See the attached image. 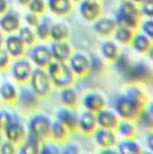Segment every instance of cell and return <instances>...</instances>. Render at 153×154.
<instances>
[{
    "mask_svg": "<svg viewBox=\"0 0 153 154\" xmlns=\"http://www.w3.org/2000/svg\"><path fill=\"white\" fill-rule=\"evenodd\" d=\"M139 10L140 14L144 16V17H148L149 19H152L153 17V0H145L144 2L140 4Z\"/></svg>",
    "mask_w": 153,
    "mask_h": 154,
    "instance_id": "cell-42",
    "label": "cell"
},
{
    "mask_svg": "<svg viewBox=\"0 0 153 154\" xmlns=\"http://www.w3.org/2000/svg\"><path fill=\"white\" fill-rule=\"evenodd\" d=\"M79 12L86 21L93 22L101 17L102 7L95 0H82L79 5Z\"/></svg>",
    "mask_w": 153,
    "mask_h": 154,
    "instance_id": "cell-13",
    "label": "cell"
},
{
    "mask_svg": "<svg viewBox=\"0 0 153 154\" xmlns=\"http://www.w3.org/2000/svg\"><path fill=\"white\" fill-rule=\"evenodd\" d=\"M0 105H1V99H0Z\"/></svg>",
    "mask_w": 153,
    "mask_h": 154,
    "instance_id": "cell-56",
    "label": "cell"
},
{
    "mask_svg": "<svg viewBox=\"0 0 153 154\" xmlns=\"http://www.w3.org/2000/svg\"><path fill=\"white\" fill-rule=\"evenodd\" d=\"M60 153L62 154H79L80 153V149L76 144H64L62 147H60Z\"/></svg>",
    "mask_w": 153,
    "mask_h": 154,
    "instance_id": "cell-47",
    "label": "cell"
},
{
    "mask_svg": "<svg viewBox=\"0 0 153 154\" xmlns=\"http://www.w3.org/2000/svg\"><path fill=\"white\" fill-rule=\"evenodd\" d=\"M14 114L6 109H0V130H4L14 120Z\"/></svg>",
    "mask_w": 153,
    "mask_h": 154,
    "instance_id": "cell-40",
    "label": "cell"
},
{
    "mask_svg": "<svg viewBox=\"0 0 153 154\" xmlns=\"http://www.w3.org/2000/svg\"><path fill=\"white\" fill-rule=\"evenodd\" d=\"M28 8L30 12H33L36 14H43L47 8V4L45 0H30L28 5Z\"/></svg>",
    "mask_w": 153,
    "mask_h": 154,
    "instance_id": "cell-39",
    "label": "cell"
},
{
    "mask_svg": "<svg viewBox=\"0 0 153 154\" xmlns=\"http://www.w3.org/2000/svg\"><path fill=\"white\" fill-rule=\"evenodd\" d=\"M4 141V132H2V130H0V143Z\"/></svg>",
    "mask_w": 153,
    "mask_h": 154,
    "instance_id": "cell-54",
    "label": "cell"
},
{
    "mask_svg": "<svg viewBox=\"0 0 153 154\" xmlns=\"http://www.w3.org/2000/svg\"><path fill=\"white\" fill-rule=\"evenodd\" d=\"M4 40H5L4 32L1 31V29H0V47H2V45H4Z\"/></svg>",
    "mask_w": 153,
    "mask_h": 154,
    "instance_id": "cell-52",
    "label": "cell"
},
{
    "mask_svg": "<svg viewBox=\"0 0 153 154\" xmlns=\"http://www.w3.org/2000/svg\"><path fill=\"white\" fill-rule=\"evenodd\" d=\"M69 130L67 129L64 124L60 122L59 120H55L51 123V128H50V139L56 141L57 143H63L66 142L69 135Z\"/></svg>",
    "mask_w": 153,
    "mask_h": 154,
    "instance_id": "cell-29",
    "label": "cell"
},
{
    "mask_svg": "<svg viewBox=\"0 0 153 154\" xmlns=\"http://www.w3.org/2000/svg\"><path fill=\"white\" fill-rule=\"evenodd\" d=\"M69 67L74 75L84 77L90 73V59L82 52H74L69 58Z\"/></svg>",
    "mask_w": 153,
    "mask_h": 154,
    "instance_id": "cell-11",
    "label": "cell"
},
{
    "mask_svg": "<svg viewBox=\"0 0 153 154\" xmlns=\"http://www.w3.org/2000/svg\"><path fill=\"white\" fill-rule=\"evenodd\" d=\"M21 108L24 110L35 109L39 103V97L36 94L31 88L26 84H20L18 88L17 102Z\"/></svg>",
    "mask_w": 153,
    "mask_h": 154,
    "instance_id": "cell-10",
    "label": "cell"
},
{
    "mask_svg": "<svg viewBox=\"0 0 153 154\" xmlns=\"http://www.w3.org/2000/svg\"><path fill=\"white\" fill-rule=\"evenodd\" d=\"M144 141H145V146L149 149L150 152H152L153 151V134L151 131H149V132L146 133L145 137H144Z\"/></svg>",
    "mask_w": 153,
    "mask_h": 154,
    "instance_id": "cell-48",
    "label": "cell"
},
{
    "mask_svg": "<svg viewBox=\"0 0 153 154\" xmlns=\"http://www.w3.org/2000/svg\"><path fill=\"white\" fill-rule=\"evenodd\" d=\"M0 153L1 154H14L17 153V145L8 140H4L0 143Z\"/></svg>",
    "mask_w": 153,
    "mask_h": 154,
    "instance_id": "cell-44",
    "label": "cell"
},
{
    "mask_svg": "<svg viewBox=\"0 0 153 154\" xmlns=\"http://www.w3.org/2000/svg\"><path fill=\"white\" fill-rule=\"evenodd\" d=\"M117 151L113 147H108V149H101L100 154H115Z\"/></svg>",
    "mask_w": 153,
    "mask_h": 154,
    "instance_id": "cell-50",
    "label": "cell"
},
{
    "mask_svg": "<svg viewBox=\"0 0 153 154\" xmlns=\"http://www.w3.org/2000/svg\"><path fill=\"white\" fill-rule=\"evenodd\" d=\"M23 19H24V21H26L27 26L31 27V28H35L36 26L38 25L39 20H40V18H39L38 14H33V12H30V11H29L28 14H26Z\"/></svg>",
    "mask_w": 153,
    "mask_h": 154,
    "instance_id": "cell-46",
    "label": "cell"
},
{
    "mask_svg": "<svg viewBox=\"0 0 153 154\" xmlns=\"http://www.w3.org/2000/svg\"><path fill=\"white\" fill-rule=\"evenodd\" d=\"M24 54L36 67L43 68V69L47 68V66L53 60L51 51H50V47L45 43L32 45L26 50Z\"/></svg>",
    "mask_w": 153,
    "mask_h": 154,
    "instance_id": "cell-5",
    "label": "cell"
},
{
    "mask_svg": "<svg viewBox=\"0 0 153 154\" xmlns=\"http://www.w3.org/2000/svg\"><path fill=\"white\" fill-rule=\"evenodd\" d=\"M72 2H80V1H82V0H71Z\"/></svg>",
    "mask_w": 153,
    "mask_h": 154,
    "instance_id": "cell-55",
    "label": "cell"
},
{
    "mask_svg": "<svg viewBox=\"0 0 153 154\" xmlns=\"http://www.w3.org/2000/svg\"><path fill=\"white\" fill-rule=\"evenodd\" d=\"M151 77H152L151 67L142 60L131 62L128 71L123 75V78L129 82H142V83L151 81Z\"/></svg>",
    "mask_w": 153,
    "mask_h": 154,
    "instance_id": "cell-8",
    "label": "cell"
},
{
    "mask_svg": "<svg viewBox=\"0 0 153 154\" xmlns=\"http://www.w3.org/2000/svg\"><path fill=\"white\" fill-rule=\"evenodd\" d=\"M153 114H152V104L149 103L146 104L144 109H142L139 112V114L136 118V126L144 131H151L153 125Z\"/></svg>",
    "mask_w": 153,
    "mask_h": 154,
    "instance_id": "cell-24",
    "label": "cell"
},
{
    "mask_svg": "<svg viewBox=\"0 0 153 154\" xmlns=\"http://www.w3.org/2000/svg\"><path fill=\"white\" fill-rule=\"evenodd\" d=\"M18 35L23 41L26 47L32 46L35 45L37 41V37H36L35 30H32L31 27L29 26H20V28L18 29Z\"/></svg>",
    "mask_w": 153,
    "mask_h": 154,
    "instance_id": "cell-36",
    "label": "cell"
},
{
    "mask_svg": "<svg viewBox=\"0 0 153 154\" xmlns=\"http://www.w3.org/2000/svg\"><path fill=\"white\" fill-rule=\"evenodd\" d=\"M47 7L49 11L57 16H67L72 11L71 0H48Z\"/></svg>",
    "mask_w": 153,
    "mask_h": 154,
    "instance_id": "cell-26",
    "label": "cell"
},
{
    "mask_svg": "<svg viewBox=\"0 0 153 154\" xmlns=\"http://www.w3.org/2000/svg\"><path fill=\"white\" fill-rule=\"evenodd\" d=\"M94 142L100 149H108V147H114L117 144V134L115 131L109 129H103L98 126L93 133Z\"/></svg>",
    "mask_w": 153,
    "mask_h": 154,
    "instance_id": "cell-14",
    "label": "cell"
},
{
    "mask_svg": "<svg viewBox=\"0 0 153 154\" xmlns=\"http://www.w3.org/2000/svg\"><path fill=\"white\" fill-rule=\"evenodd\" d=\"M51 119L43 113H38L30 118L28 122V131L30 134L36 137L40 142L47 140L50 137Z\"/></svg>",
    "mask_w": 153,
    "mask_h": 154,
    "instance_id": "cell-3",
    "label": "cell"
},
{
    "mask_svg": "<svg viewBox=\"0 0 153 154\" xmlns=\"http://www.w3.org/2000/svg\"><path fill=\"white\" fill-rule=\"evenodd\" d=\"M17 1L20 6H28L30 2V0H17Z\"/></svg>",
    "mask_w": 153,
    "mask_h": 154,
    "instance_id": "cell-51",
    "label": "cell"
},
{
    "mask_svg": "<svg viewBox=\"0 0 153 154\" xmlns=\"http://www.w3.org/2000/svg\"><path fill=\"white\" fill-rule=\"evenodd\" d=\"M45 71L50 78L51 83L59 89L71 87V84L74 81V73L70 69L69 64H67L66 62L52 60L47 66Z\"/></svg>",
    "mask_w": 153,
    "mask_h": 154,
    "instance_id": "cell-2",
    "label": "cell"
},
{
    "mask_svg": "<svg viewBox=\"0 0 153 154\" xmlns=\"http://www.w3.org/2000/svg\"><path fill=\"white\" fill-rule=\"evenodd\" d=\"M95 119H97V124L99 128L113 130V131H115L119 121H120V118L117 116L114 111L105 108L101 109L100 111L95 113Z\"/></svg>",
    "mask_w": 153,
    "mask_h": 154,
    "instance_id": "cell-15",
    "label": "cell"
},
{
    "mask_svg": "<svg viewBox=\"0 0 153 154\" xmlns=\"http://www.w3.org/2000/svg\"><path fill=\"white\" fill-rule=\"evenodd\" d=\"M20 17L14 11H7L0 17V29L6 33H14L20 28Z\"/></svg>",
    "mask_w": 153,
    "mask_h": 154,
    "instance_id": "cell-18",
    "label": "cell"
},
{
    "mask_svg": "<svg viewBox=\"0 0 153 154\" xmlns=\"http://www.w3.org/2000/svg\"><path fill=\"white\" fill-rule=\"evenodd\" d=\"M2 131H4V137H6V140L10 141L16 145L22 143L27 135V129L24 128L17 114H14V120Z\"/></svg>",
    "mask_w": 153,
    "mask_h": 154,
    "instance_id": "cell-9",
    "label": "cell"
},
{
    "mask_svg": "<svg viewBox=\"0 0 153 154\" xmlns=\"http://www.w3.org/2000/svg\"><path fill=\"white\" fill-rule=\"evenodd\" d=\"M113 109L120 119L129 120V121H134L136 116L141 111L124 93L115 97L113 101Z\"/></svg>",
    "mask_w": 153,
    "mask_h": 154,
    "instance_id": "cell-7",
    "label": "cell"
},
{
    "mask_svg": "<svg viewBox=\"0 0 153 154\" xmlns=\"http://www.w3.org/2000/svg\"><path fill=\"white\" fill-rule=\"evenodd\" d=\"M90 59V72L93 73H100L103 70V62L102 60L97 56H92Z\"/></svg>",
    "mask_w": 153,
    "mask_h": 154,
    "instance_id": "cell-43",
    "label": "cell"
},
{
    "mask_svg": "<svg viewBox=\"0 0 153 154\" xmlns=\"http://www.w3.org/2000/svg\"><path fill=\"white\" fill-rule=\"evenodd\" d=\"M18 98V88L10 81L0 83V99L6 103H16Z\"/></svg>",
    "mask_w": 153,
    "mask_h": 154,
    "instance_id": "cell-27",
    "label": "cell"
},
{
    "mask_svg": "<svg viewBox=\"0 0 153 154\" xmlns=\"http://www.w3.org/2000/svg\"><path fill=\"white\" fill-rule=\"evenodd\" d=\"M117 153L120 154H140L142 153V147L136 140L131 139H123L117 142Z\"/></svg>",
    "mask_w": 153,
    "mask_h": 154,
    "instance_id": "cell-28",
    "label": "cell"
},
{
    "mask_svg": "<svg viewBox=\"0 0 153 154\" xmlns=\"http://www.w3.org/2000/svg\"><path fill=\"white\" fill-rule=\"evenodd\" d=\"M140 17L141 14L136 4L130 0H123L117 9L114 21L117 27H125L134 30L139 27Z\"/></svg>",
    "mask_w": 153,
    "mask_h": 154,
    "instance_id": "cell-1",
    "label": "cell"
},
{
    "mask_svg": "<svg viewBox=\"0 0 153 154\" xmlns=\"http://www.w3.org/2000/svg\"><path fill=\"white\" fill-rule=\"evenodd\" d=\"M11 63V57L4 47H0V71L7 70Z\"/></svg>",
    "mask_w": 153,
    "mask_h": 154,
    "instance_id": "cell-41",
    "label": "cell"
},
{
    "mask_svg": "<svg viewBox=\"0 0 153 154\" xmlns=\"http://www.w3.org/2000/svg\"><path fill=\"white\" fill-rule=\"evenodd\" d=\"M69 28L63 23H52L50 28V38L53 41H66L69 38Z\"/></svg>",
    "mask_w": 153,
    "mask_h": 154,
    "instance_id": "cell-34",
    "label": "cell"
},
{
    "mask_svg": "<svg viewBox=\"0 0 153 154\" xmlns=\"http://www.w3.org/2000/svg\"><path fill=\"white\" fill-rule=\"evenodd\" d=\"M130 1H132V2H134V4H142V2H144L145 0H130Z\"/></svg>",
    "mask_w": 153,
    "mask_h": 154,
    "instance_id": "cell-53",
    "label": "cell"
},
{
    "mask_svg": "<svg viewBox=\"0 0 153 154\" xmlns=\"http://www.w3.org/2000/svg\"><path fill=\"white\" fill-rule=\"evenodd\" d=\"M84 110L90 112L97 113L101 109L105 108V97L97 91H90L83 95L81 100Z\"/></svg>",
    "mask_w": 153,
    "mask_h": 154,
    "instance_id": "cell-16",
    "label": "cell"
},
{
    "mask_svg": "<svg viewBox=\"0 0 153 154\" xmlns=\"http://www.w3.org/2000/svg\"><path fill=\"white\" fill-rule=\"evenodd\" d=\"M39 153L40 154H60V146L57 144L56 141L47 140L42 141L39 147Z\"/></svg>",
    "mask_w": 153,
    "mask_h": 154,
    "instance_id": "cell-38",
    "label": "cell"
},
{
    "mask_svg": "<svg viewBox=\"0 0 153 154\" xmlns=\"http://www.w3.org/2000/svg\"><path fill=\"white\" fill-rule=\"evenodd\" d=\"M98 128L97 119H95V113L90 112L84 110L83 112L79 114L78 119V129L80 130L82 133L87 135H92L95 129Z\"/></svg>",
    "mask_w": 153,
    "mask_h": 154,
    "instance_id": "cell-19",
    "label": "cell"
},
{
    "mask_svg": "<svg viewBox=\"0 0 153 154\" xmlns=\"http://www.w3.org/2000/svg\"><path fill=\"white\" fill-rule=\"evenodd\" d=\"M60 100L62 102V104L67 108H74L78 104L79 97L76 91L71 87H67L61 89L60 92Z\"/></svg>",
    "mask_w": 153,
    "mask_h": 154,
    "instance_id": "cell-32",
    "label": "cell"
},
{
    "mask_svg": "<svg viewBox=\"0 0 153 154\" xmlns=\"http://www.w3.org/2000/svg\"><path fill=\"white\" fill-rule=\"evenodd\" d=\"M40 141L32 134L27 132L26 139L21 144L17 145V153L19 154H37L39 153V147H40Z\"/></svg>",
    "mask_w": 153,
    "mask_h": 154,
    "instance_id": "cell-25",
    "label": "cell"
},
{
    "mask_svg": "<svg viewBox=\"0 0 153 154\" xmlns=\"http://www.w3.org/2000/svg\"><path fill=\"white\" fill-rule=\"evenodd\" d=\"M100 51L102 57L109 61H114L117 57L120 54V49H119L118 45L111 40L102 42L100 46Z\"/></svg>",
    "mask_w": 153,
    "mask_h": 154,
    "instance_id": "cell-31",
    "label": "cell"
},
{
    "mask_svg": "<svg viewBox=\"0 0 153 154\" xmlns=\"http://www.w3.org/2000/svg\"><path fill=\"white\" fill-rule=\"evenodd\" d=\"M32 64L28 58H17L14 59L9 66V71L12 79L18 84H26L30 80L32 73Z\"/></svg>",
    "mask_w": 153,
    "mask_h": 154,
    "instance_id": "cell-6",
    "label": "cell"
},
{
    "mask_svg": "<svg viewBox=\"0 0 153 154\" xmlns=\"http://www.w3.org/2000/svg\"><path fill=\"white\" fill-rule=\"evenodd\" d=\"M52 25L51 18L48 16L40 18L38 25L35 27V33L37 39L41 40V41H45L48 40V38H50V28Z\"/></svg>",
    "mask_w": 153,
    "mask_h": 154,
    "instance_id": "cell-30",
    "label": "cell"
},
{
    "mask_svg": "<svg viewBox=\"0 0 153 154\" xmlns=\"http://www.w3.org/2000/svg\"><path fill=\"white\" fill-rule=\"evenodd\" d=\"M52 59L60 62H67L72 54L71 46L67 41H52L50 45Z\"/></svg>",
    "mask_w": 153,
    "mask_h": 154,
    "instance_id": "cell-20",
    "label": "cell"
},
{
    "mask_svg": "<svg viewBox=\"0 0 153 154\" xmlns=\"http://www.w3.org/2000/svg\"><path fill=\"white\" fill-rule=\"evenodd\" d=\"M115 28L117 23L113 18H99L93 23V30L101 37H110L113 35Z\"/></svg>",
    "mask_w": 153,
    "mask_h": 154,
    "instance_id": "cell-21",
    "label": "cell"
},
{
    "mask_svg": "<svg viewBox=\"0 0 153 154\" xmlns=\"http://www.w3.org/2000/svg\"><path fill=\"white\" fill-rule=\"evenodd\" d=\"M133 35H134V31L132 29L125 28V27H117L114 32H113V37H114L115 40L119 43L124 45V46H128L131 43Z\"/></svg>",
    "mask_w": 153,
    "mask_h": 154,
    "instance_id": "cell-35",
    "label": "cell"
},
{
    "mask_svg": "<svg viewBox=\"0 0 153 154\" xmlns=\"http://www.w3.org/2000/svg\"><path fill=\"white\" fill-rule=\"evenodd\" d=\"M133 50L141 54H146L151 48H152V39H150L142 32H134L131 43Z\"/></svg>",
    "mask_w": 153,
    "mask_h": 154,
    "instance_id": "cell-22",
    "label": "cell"
},
{
    "mask_svg": "<svg viewBox=\"0 0 153 154\" xmlns=\"http://www.w3.org/2000/svg\"><path fill=\"white\" fill-rule=\"evenodd\" d=\"M56 119L67 126L69 131H76L78 129V119L79 114L73 108H60L56 112Z\"/></svg>",
    "mask_w": 153,
    "mask_h": 154,
    "instance_id": "cell-17",
    "label": "cell"
},
{
    "mask_svg": "<svg viewBox=\"0 0 153 154\" xmlns=\"http://www.w3.org/2000/svg\"><path fill=\"white\" fill-rule=\"evenodd\" d=\"M8 10V0H0V14H4Z\"/></svg>",
    "mask_w": 153,
    "mask_h": 154,
    "instance_id": "cell-49",
    "label": "cell"
},
{
    "mask_svg": "<svg viewBox=\"0 0 153 154\" xmlns=\"http://www.w3.org/2000/svg\"><path fill=\"white\" fill-rule=\"evenodd\" d=\"M140 29L142 33H144L145 35H148L150 39H153V21L152 19H145L144 21H142L141 23H139Z\"/></svg>",
    "mask_w": 153,
    "mask_h": 154,
    "instance_id": "cell-45",
    "label": "cell"
},
{
    "mask_svg": "<svg viewBox=\"0 0 153 154\" xmlns=\"http://www.w3.org/2000/svg\"><path fill=\"white\" fill-rule=\"evenodd\" d=\"M29 83H30V88L39 98L47 97L51 91V84L52 83L50 81V78H49L47 71L43 68H33Z\"/></svg>",
    "mask_w": 153,
    "mask_h": 154,
    "instance_id": "cell-4",
    "label": "cell"
},
{
    "mask_svg": "<svg viewBox=\"0 0 153 154\" xmlns=\"http://www.w3.org/2000/svg\"><path fill=\"white\" fill-rule=\"evenodd\" d=\"M4 48L7 50V52L12 59L21 58L26 52V45L18 35V33H9L7 37H5Z\"/></svg>",
    "mask_w": 153,
    "mask_h": 154,
    "instance_id": "cell-12",
    "label": "cell"
},
{
    "mask_svg": "<svg viewBox=\"0 0 153 154\" xmlns=\"http://www.w3.org/2000/svg\"><path fill=\"white\" fill-rule=\"evenodd\" d=\"M130 64H131V60H130V58L126 56L125 53L120 52V54H119V56L117 57V59L114 60L115 71H117L118 73L121 74L122 77H123L125 74V72L128 71Z\"/></svg>",
    "mask_w": 153,
    "mask_h": 154,
    "instance_id": "cell-37",
    "label": "cell"
},
{
    "mask_svg": "<svg viewBox=\"0 0 153 154\" xmlns=\"http://www.w3.org/2000/svg\"><path fill=\"white\" fill-rule=\"evenodd\" d=\"M124 94L126 95L140 110L144 109L146 106V104H148V95H146V93L143 91L142 89H140L139 87H136V85H131V87H129L125 90Z\"/></svg>",
    "mask_w": 153,
    "mask_h": 154,
    "instance_id": "cell-23",
    "label": "cell"
},
{
    "mask_svg": "<svg viewBox=\"0 0 153 154\" xmlns=\"http://www.w3.org/2000/svg\"><path fill=\"white\" fill-rule=\"evenodd\" d=\"M115 131H117L119 135L122 137L123 139H131V137H136V124L133 123V121L120 119Z\"/></svg>",
    "mask_w": 153,
    "mask_h": 154,
    "instance_id": "cell-33",
    "label": "cell"
},
{
    "mask_svg": "<svg viewBox=\"0 0 153 154\" xmlns=\"http://www.w3.org/2000/svg\"><path fill=\"white\" fill-rule=\"evenodd\" d=\"M121 1H123V0H121Z\"/></svg>",
    "mask_w": 153,
    "mask_h": 154,
    "instance_id": "cell-57",
    "label": "cell"
}]
</instances>
